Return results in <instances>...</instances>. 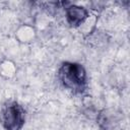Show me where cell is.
Instances as JSON below:
<instances>
[{
    "instance_id": "obj_4",
    "label": "cell",
    "mask_w": 130,
    "mask_h": 130,
    "mask_svg": "<svg viewBox=\"0 0 130 130\" xmlns=\"http://www.w3.org/2000/svg\"><path fill=\"white\" fill-rule=\"evenodd\" d=\"M88 15H89L88 9L76 4H69L65 9L66 21L71 27L78 28L87 18Z\"/></svg>"
},
{
    "instance_id": "obj_2",
    "label": "cell",
    "mask_w": 130,
    "mask_h": 130,
    "mask_svg": "<svg viewBox=\"0 0 130 130\" xmlns=\"http://www.w3.org/2000/svg\"><path fill=\"white\" fill-rule=\"evenodd\" d=\"M25 123V110L16 101L5 102L0 109V124L4 130H21Z\"/></svg>"
},
{
    "instance_id": "obj_3",
    "label": "cell",
    "mask_w": 130,
    "mask_h": 130,
    "mask_svg": "<svg viewBox=\"0 0 130 130\" xmlns=\"http://www.w3.org/2000/svg\"><path fill=\"white\" fill-rule=\"evenodd\" d=\"M95 118L101 130H113L121 121V114L114 109H103Z\"/></svg>"
},
{
    "instance_id": "obj_6",
    "label": "cell",
    "mask_w": 130,
    "mask_h": 130,
    "mask_svg": "<svg viewBox=\"0 0 130 130\" xmlns=\"http://www.w3.org/2000/svg\"><path fill=\"white\" fill-rule=\"evenodd\" d=\"M17 73V66L15 62L9 58L0 60V77L3 79H12Z\"/></svg>"
},
{
    "instance_id": "obj_5",
    "label": "cell",
    "mask_w": 130,
    "mask_h": 130,
    "mask_svg": "<svg viewBox=\"0 0 130 130\" xmlns=\"http://www.w3.org/2000/svg\"><path fill=\"white\" fill-rule=\"evenodd\" d=\"M15 39L20 44H30L37 39L36 27L28 23L20 24L15 30Z\"/></svg>"
},
{
    "instance_id": "obj_7",
    "label": "cell",
    "mask_w": 130,
    "mask_h": 130,
    "mask_svg": "<svg viewBox=\"0 0 130 130\" xmlns=\"http://www.w3.org/2000/svg\"><path fill=\"white\" fill-rule=\"evenodd\" d=\"M98 15L94 13H90L87 16V18L83 21V23L77 28L84 37H89L93 31H95V26L98 23Z\"/></svg>"
},
{
    "instance_id": "obj_1",
    "label": "cell",
    "mask_w": 130,
    "mask_h": 130,
    "mask_svg": "<svg viewBox=\"0 0 130 130\" xmlns=\"http://www.w3.org/2000/svg\"><path fill=\"white\" fill-rule=\"evenodd\" d=\"M62 86L74 93H83L87 88V74L84 67L76 62H63L57 72Z\"/></svg>"
}]
</instances>
